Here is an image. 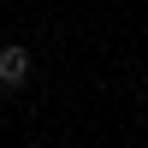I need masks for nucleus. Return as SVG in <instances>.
Masks as SVG:
<instances>
[{
    "label": "nucleus",
    "mask_w": 148,
    "mask_h": 148,
    "mask_svg": "<svg viewBox=\"0 0 148 148\" xmlns=\"http://www.w3.org/2000/svg\"><path fill=\"white\" fill-rule=\"evenodd\" d=\"M30 77V53L24 47H0V89H18Z\"/></svg>",
    "instance_id": "nucleus-1"
}]
</instances>
